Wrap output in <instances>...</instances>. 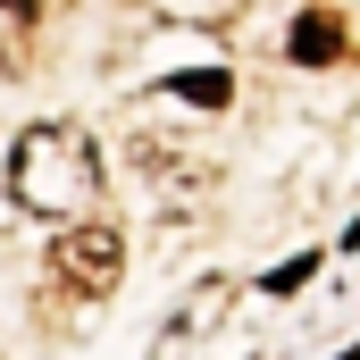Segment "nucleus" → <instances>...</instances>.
Listing matches in <instances>:
<instances>
[{
	"instance_id": "f257e3e1",
	"label": "nucleus",
	"mask_w": 360,
	"mask_h": 360,
	"mask_svg": "<svg viewBox=\"0 0 360 360\" xmlns=\"http://www.w3.org/2000/svg\"><path fill=\"white\" fill-rule=\"evenodd\" d=\"M8 193L34 218H76L101 193V151L84 126H25L8 143Z\"/></svg>"
},
{
	"instance_id": "f03ea898",
	"label": "nucleus",
	"mask_w": 360,
	"mask_h": 360,
	"mask_svg": "<svg viewBox=\"0 0 360 360\" xmlns=\"http://www.w3.org/2000/svg\"><path fill=\"white\" fill-rule=\"evenodd\" d=\"M51 269H59V285H76V293H109L126 276V235L117 226H68L51 243Z\"/></svg>"
},
{
	"instance_id": "7ed1b4c3",
	"label": "nucleus",
	"mask_w": 360,
	"mask_h": 360,
	"mask_svg": "<svg viewBox=\"0 0 360 360\" xmlns=\"http://www.w3.org/2000/svg\"><path fill=\"white\" fill-rule=\"evenodd\" d=\"M335 51H344V25H335L327 8H302V17H293V59H302V68H327Z\"/></svg>"
},
{
	"instance_id": "20e7f679",
	"label": "nucleus",
	"mask_w": 360,
	"mask_h": 360,
	"mask_svg": "<svg viewBox=\"0 0 360 360\" xmlns=\"http://www.w3.org/2000/svg\"><path fill=\"white\" fill-rule=\"evenodd\" d=\"M176 92H184V101H201V109H218V101H226L235 84H226L218 68H201V76H176Z\"/></svg>"
},
{
	"instance_id": "39448f33",
	"label": "nucleus",
	"mask_w": 360,
	"mask_h": 360,
	"mask_svg": "<svg viewBox=\"0 0 360 360\" xmlns=\"http://www.w3.org/2000/svg\"><path fill=\"white\" fill-rule=\"evenodd\" d=\"M310 269H319V260H285V269L269 276V293H293V285H302V276H310Z\"/></svg>"
}]
</instances>
